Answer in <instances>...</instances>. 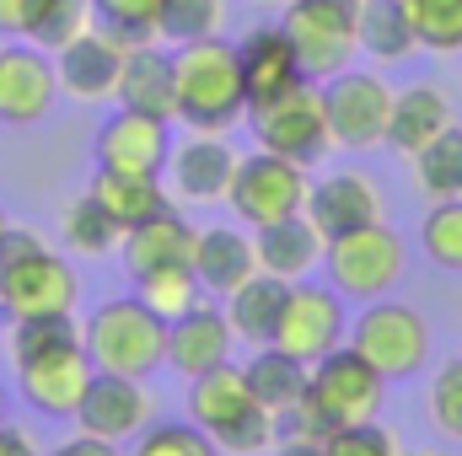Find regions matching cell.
<instances>
[{
  "label": "cell",
  "instance_id": "cell-40",
  "mask_svg": "<svg viewBox=\"0 0 462 456\" xmlns=\"http://www.w3.org/2000/svg\"><path fill=\"white\" fill-rule=\"evenodd\" d=\"M92 22H97V16H92V0H54V5L43 11V22L27 32V43H38L43 54H54V49H65L70 38H81Z\"/></svg>",
  "mask_w": 462,
  "mask_h": 456
},
{
  "label": "cell",
  "instance_id": "cell-30",
  "mask_svg": "<svg viewBox=\"0 0 462 456\" xmlns=\"http://www.w3.org/2000/svg\"><path fill=\"white\" fill-rule=\"evenodd\" d=\"M409 172H414V188L425 199H436V205L441 199H462V123L457 118L409 156Z\"/></svg>",
  "mask_w": 462,
  "mask_h": 456
},
{
  "label": "cell",
  "instance_id": "cell-15",
  "mask_svg": "<svg viewBox=\"0 0 462 456\" xmlns=\"http://www.w3.org/2000/svg\"><path fill=\"white\" fill-rule=\"evenodd\" d=\"M60 97V76H54V54H43L38 43H11L0 49V123H38Z\"/></svg>",
  "mask_w": 462,
  "mask_h": 456
},
{
  "label": "cell",
  "instance_id": "cell-6",
  "mask_svg": "<svg viewBox=\"0 0 462 456\" xmlns=\"http://www.w3.org/2000/svg\"><path fill=\"white\" fill-rule=\"evenodd\" d=\"M349 349H355L360 360H371L387 381H403V376H414V370L425 365V354H430V323H425L414 306L376 296V301H365V312L349 323Z\"/></svg>",
  "mask_w": 462,
  "mask_h": 456
},
{
  "label": "cell",
  "instance_id": "cell-9",
  "mask_svg": "<svg viewBox=\"0 0 462 456\" xmlns=\"http://www.w3.org/2000/svg\"><path fill=\"white\" fill-rule=\"evenodd\" d=\"M323 92V114L328 134L345 150H371L387 140V114H393V87L371 70H339L328 81H318Z\"/></svg>",
  "mask_w": 462,
  "mask_h": 456
},
{
  "label": "cell",
  "instance_id": "cell-45",
  "mask_svg": "<svg viewBox=\"0 0 462 456\" xmlns=\"http://www.w3.org/2000/svg\"><path fill=\"white\" fill-rule=\"evenodd\" d=\"M43 456H124L114 441H97V435H76V441H65V446H54V451Z\"/></svg>",
  "mask_w": 462,
  "mask_h": 456
},
{
  "label": "cell",
  "instance_id": "cell-12",
  "mask_svg": "<svg viewBox=\"0 0 462 456\" xmlns=\"http://www.w3.org/2000/svg\"><path fill=\"white\" fill-rule=\"evenodd\" d=\"M151 392H145V381L140 376H114V370H97L92 381H87V392H81V403H76V424H81V435H97V441H134L145 424H151Z\"/></svg>",
  "mask_w": 462,
  "mask_h": 456
},
{
  "label": "cell",
  "instance_id": "cell-41",
  "mask_svg": "<svg viewBox=\"0 0 462 456\" xmlns=\"http://www.w3.org/2000/svg\"><path fill=\"white\" fill-rule=\"evenodd\" d=\"M323 451L328 456H403V446H398V435H393L387 424L360 419V424H339V430L323 441Z\"/></svg>",
  "mask_w": 462,
  "mask_h": 456
},
{
  "label": "cell",
  "instance_id": "cell-28",
  "mask_svg": "<svg viewBox=\"0 0 462 456\" xmlns=\"http://www.w3.org/2000/svg\"><path fill=\"white\" fill-rule=\"evenodd\" d=\"M87 194L114 215L118 231L140 226L145 215L167 210V188H162V178H145V172H108V167H97L92 183H87Z\"/></svg>",
  "mask_w": 462,
  "mask_h": 456
},
{
  "label": "cell",
  "instance_id": "cell-42",
  "mask_svg": "<svg viewBox=\"0 0 462 456\" xmlns=\"http://www.w3.org/2000/svg\"><path fill=\"white\" fill-rule=\"evenodd\" d=\"M430 424L447 435V441H462V354L447 360L430 381Z\"/></svg>",
  "mask_w": 462,
  "mask_h": 456
},
{
  "label": "cell",
  "instance_id": "cell-43",
  "mask_svg": "<svg viewBox=\"0 0 462 456\" xmlns=\"http://www.w3.org/2000/svg\"><path fill=\"white\" fill-rule=\"evenodd\" d=\"M274 441H280V414H269V408L258 403V408L231 430V435L216 441V446H221L226 456H263V451H274Z\"/></svg>",
  "mask_w": 462,
  "mask_h": 456
},
{
  "label": "cell",
  "instance_id": "cell-13",
  "mask_svg": "<svg viewBox=\"0 0 462 456\" xmlns=\"http://www.w3.org/2000/svg\"><path fill=\"white\" fill-rule=\"evenodd\" d=\"M92 376H97V365H92L87 343H60V349L16 365V392L27 397V408H38L49 419H70Z\"/></svg>",
  "mask_w": 462,
  "mask_h": 456
},
{
  "label": "cell",
  "instance_id": "cell-23",
  "mask_svg": "<svg viewBox=\"0 0 462 456\" xmlns=\"http://www.w3.org/2000/svg\"><path fill=\"white\" fill-rule=\"evenodd\" d=\"M118 108H134V114L151 118H178V103H172V54L162 43H140V49H124V76H118L114 92Z\"/></svg>",
  "mask_w": 462,
  "mask_h": 456
},
{
  "label": "cell",
  "instance_id": "cell-49",
  "mask_svg": "<svg viewBox=\"0 0 462 456\" xmlns=\"http://www.w3.org/2000/svg\"><path fill=\"white\" fill-rule=\"evenodd\" d=\"M403 456H441V451H403Z\"/></svg>",
  "mask_w": 462,
  "mask_h": 456
},
{
  "label": "cell",
  "instance_id": "cell-16",
  "mask_svg": "<svg viewBox=\"0 0 462 456\" xmlns=\"http://www.w3.org/2000/svg\"><path fill=\"white\" fill-rule=\"evenodd\" d=\"M54 76H60V92H70L76 103H108L124 76V43L92 22L81 38L54 49Z\"/></svg>",
  "mask_w": 462,
  "mask_h": 456
},
{
  "label": "cell",
  "instance_id": "cell-50",
  "mask_svg": "<svg viewBox=\"0 0 462 456\" xmlns=\"http://www.w3.org/2000/svg\"><path fill=\"white\" fill-rule=\"evenodd\" d=\"M0 419H5V392H0Z\"/></svg>",
  "mask_w": 462,
  "mask_h": 456
},
{
  "label": "cell",
  "instance_id": "cell-11",
  "mask_svg": "<svg viewBox=\"0 0 462 456\" xmlns=\"http://www.w3.org/2000/svg\"><path fill=\"white\" fill-rule=\"evenodd\" d=\"M307 392L323 403V414H328L334 424H360V419H371V414L382 408L387 376H382L371 360H360L349 343H339V349H328L323 360H312Z\"/></svg>",
  "mask_w": 462,
  "mask_h": 456
},
{
  "label": "cell",
  "instance_id": "cell-24",
  "mask_svg": "<svg viewBox=\"0 0 462 456\" xmlns=\"http://www.w3.org/2000/svg\"><path fill=\"white\" fill-rule=\"evenodd\" d=\"M285 279H274V274H263V269H253L236 290L226 296V323L231 333L247 343V349H263V343H274V328H280V312H285Z\"/></svg>",
  "mask_w": 462,
  "mask_h": 456
},
{
  "label": "cell",
  "instance_id": "cell-22",
  "mask_svg": "<svg viewBox=\"0 0 462 456\" xmlns=\"http://www.w3.org/2000/svg\"><path fill=\"white\" fill-rule=\"evenodd\" d=\"M253 258H258L263 274L296 285V279H307V274L323 263V231L312 226L307 215H291V221L258 226L253 231Z\"/></svg>",
  "mask_w": 462,
  "mask_h": 456
},
{
  "label": "cell",
  "instance_id": "cell-5",
  "mask_svg": "<svg viewBox=\"0 0 462 456\" xmlns=\"http://www.w3.org/2000/svg\"><path fill=\"white\" fill-rule=\"evenodd\" d=\"M360 5L365 0H285V38L296 43V59L307 81H328L355 65L360 54Z\"/></svg>",
  "mask_w": 462,
  "mask_h": 456
},
{
  "label": "cell",
  "instance_id": "cell-2",
  "mask_svg": "<svg viewBox=\"0 0 462 456\" xmlns=\"http://www.w3.org/2000/svg\"><path fill=\"white\" fill-rule=\"evenodd\" d=\"M81 301V279L76 269L27 226H5L0 242V312L16 317H54V312H76Z\"/></svg>",
  "mask_w": 462,
  "mask_h": 456
},
{
  "label": "cell",
  "instance_id": "cell-7",
  "mask_svg": "<svg viewBox=\"0 0 462 456\" xmlns=\"http://www.w3.org/2000/svg\"><path fill=\"white\" fill-rule=\"evenodd\" d=\"M247 118H253L258 150L285 156V161H296V167L323 161L328 145H334L318 81H301L296 92H285V97H274V103H263V108H247Z\"/></svg>",
  "mask_w": 462,
  "mask_h": 456
},
{
  "label": "cell",
  "instance_id": "cell-29",
  "mask_svg": "<svg viewBox=\"0 0 462 456\" xmlns=\"http://www.w3.org/2000/svg\"><path fill=\"white\" fill-rule=\"evenodd\" d=\"M242 376H247L253 397H258L269 414H285V408L307 392L312 365L296 360V354H285V349H274V343H263V349H253V360L242 365Z\"/></svg>",
  "mask_w": 462,
  "mask_h": 456
},
{
  "label": "cell",
  "instance_id": "cell-33",
  "mask_svg": "<svg viewBox=\"0 0 462 456\" xmlns=\"http://www.w3.org/2000/svg\"><path fill=\"white\" fill-rule=\"evenodd\" d=\"M134 296L162 317V323H172V317H183L189 306H199V296H205V285H199V274H194V263H162V269H145V274H134Z\"/></svg>",
  "mask_w": 462,
  "mask_h": 456
},
{
  "label": "cell",
  "instance_id": "cell-21",
  "mask_svg": "<svg viewBox=\"0 0 462 456\" xmlns=\"http://www.w3.org/2000/svg\"><path fill=\"white\" fill-rule=\"evenodd\" d=\"M253 408H258V397H253V387H247L242 365H231V360L189 381V419H194L210 441L231 435Z\"/></svg>",
  "mask_w": 462,
  "mask_h": 456
},
{
  "label": "cell",
  "instance_id": "cell-36",
  "mask_svg": "<svg viewBox=\"0 0 462 456\" xmlns=\"http://www.w3.org/2000/svg\"><path fill=\"white\" fill-rule=\"evenodd\" d=\"M60 343H81V323L76 312H54V317H16L11 323V365L32 360V354H49Z\"/></svg>",
  "mask_w": 462,
  "mask_h": 456
},
{
  "label": "cell",
  "instance_id": "cell-38",
  "mask_svg": "<svg viewBox=\"0 0 462 456\" xmlns=\"http://www.w3.org/2000/svg\"><path fill=\"white\" fill-rule=\"evenodd\" d=\"M420 247L436 269L462 274V199H441L425 221H420Z\"/></svg>",
  "mask_w": 462,
  "mask_h": 456
},
{
  "label": "cell",
  "instance_id": "cell-14",
  "mask_svg": "<svg viewBox=\"0 0 462 456\" xmlns=\"http://www.w3.org/2000/svg\"><path fill=\"white\" fill-rule=\"evenodd\" d=\"M236 150L226 145V134H199L189 129V140L172 145L167 156V183L183 205H221L231 194V178H236Z\"/></svg>",
  "mask_w": 462,
  "mask_h": 456
},
{
  "label": "cell",
  "instance_id": "cell-27",
  "mask_svg": "<svg viewBox=\"0 0 462 456\" xmlns=\"http://www.w3.org/2000/svg\"><path fill=\"white\" fill-rule=\"evenodd\" d=\"M194 274H199V285L210 290V296H231L253 269H258V258H253V242L242 236V231L231 226H205L194 236Z\"/></svg>",
  "mask_w": 462,
  "mask_h": 456
},
{
  "label": "cell",
  "instance_id": "cell-10",
  "mask_svg": "<svg viewBox=\"0 0 462 456\" xmlns=\"http://www.w3.org/2000/svg\"><path fill=\"white\" fill-rule=\"evenodd\" d=\"M349 333L345 317V296L334 285H291L285 290V312H280V328H274V349L296 354V360H323L328 349H339Z\"/></svg>",
  "mask_w": 462,
  "mask_h": 456
},
{
  "label": "cell",
  "instance_id": "cell-31",
  "mask_svg": "<svg viewBox=\"0 0 462 456\" xmlns=\"http://www.w3.org/2000/svg\"><path fill=\"white\" fill-rule=\"evenodd\" d=\"M360 49L371 59H382V65H398V59H409L420 49V38H414L398 0H365L360 5Z\"/></svg>",
  "mask_w": 462,
  "mask_h": 456
},
{
  "label": "cell",
  "instance_id": "cell-18",
  "mask_svg": "<svg viewBox=\"0 0 462 456\" xmlns=\"http://www.w3.org/2000/svg\"><path fill=\"white\" fill-rule=\"evenodd\" d=\"M167 156H172L167 118L118 108V114L97 129V167H108V172H145V178H162V172H167Z\"/></svg>",
  "mask_w": 462,
  "mask_h": 456
},
{
  "label": "cell",
  "instance_id": "cell-4",
  "mask_svg": "<svg viewBox=\"0 0 462 456\" xmlns=\"http://www.w3.org/2000/svg\"><path fill=\"white\" fill-rule=\"evenodd\" d=\"M323 263H328V285L345 301H376V296H387L403 279L409 242L387 221H371V226H355L345 236H328L323 242Z\"/></svg>",
  "mask_w": 462,
  "mask_h": 456
},
{
  "label": "cell",
  "instance_id": "cell-1",
  "mask_svg": "<svg viewBox=\"0 0 462 456\" xmlns=\"http://www.w3.org/2000/svg\"><path fill=\"white\" fill-rule=\"evenodd\" d=\"M172 103H178V123L199 134H226L231 123H242L247 92H242L236 43L205 38V43L172 49Z\"/></svg>",
  "mask_w": 462,
  "mask_h": 456
},
{
  "label": "cell",
  "instance_id": "cell-35",
  "mask_svg": "<svg viewBox=\"0 0 462 456\" xmlns=\"http://www.w3.org/2000/svg\"><path fill=\"white\" fill-rule=\"evenodd\" d=\"M420 49L430 54H462V0H398Z\"/></svg>",
  "mask_w": 462,
  "mask_h": 456
},
{
  "label": "cell",
  "instance_id": "cell-47",
  "mask_svg": "<svg viewBox=\"0 0 462 456\" xmlns=\"http://www.w3.org/2000/svg\"><path fill=\"white\" fill-rule=\"evenodd\" d=\"M0 456H38V446H32L27 430H11V424L0 419Z\"/></svg>",
  "mask_w": 462,
  "mask_h": 456
},
{
  "label": "cell",
  "instance_id": "cell-51",
  "mask_svg": "<svg viewBox=\"0 0 462 456\" xmlns=\"http://www.w3.org/2000/svg\"><path fill=\"white\" fill-rule=\"evenodd\" d=\"M263 5H285V0H263Z\"/></svg>",
  "mask_w": 462,
  "mask_h": 456
},
{
  "label": "cell",
  "instance_id": "cell-39",
  "mask_svg": "<svg viewBox=\"0 0 462 456\" xmlns=\"http://www.w3.org/2000/svg\"><path fill=\"white\" fill-rule=\"evenodd\" d=\"M129 456H221V446L189 419V424H145L134 435V451Z\"/></svg>",
  "mask_w": 462,
  "mask_h": 456
},
{
  "label": "cell",
  "instance_id": "cell-37",
  "mask_svg": "<svg viewBox=\"0 0 462 456\" xmlns=\"http://www.w3.org/2000/svg\"><path fill=\"white\" fill-rule=\"evenodd\" d=\"M156 5L162 0H92V16L124 49H140V43H156Z\"/></svg>",
  "mask_w": 462,
  "mask_h": 456
},
{
  "label": "cell",
  "instance_id": "cell-19",
  "mask_svg": "<svg viewBox=\"0 0 462 456\" xmlns=\"http://www.w3.org/2000/svg\"><path fill=\"white\" fill-rule=\"evenodd\" d=\"M307 221L328 236H345L355 226H371L382 221V194L365 172H328L307 188Z\"/></svg>",
  "mask_w": 462,
  "mask_h": 456
},
{
  "label": "cell",
  "instance_id": "cell-44",
  "mask_svg": "<svg viewBox=\"0 0 462 456\" xmlns=\"http://www.w3.org/2000/svg\"><path fill=\"white\" fill-rule=\"evenodd\" d=\"M49 5H54V0H0V32H5V38H27V32L43 22Z\"/></svg>",
  "mask_w": 462,
  "mask_h": 456
},
{
  "label": "cell",
  "instance_id": "cell-3",
  "mask_svg": "<svg viewBox=\"0 0 462 456\" xmlns=\"http://www.w3.org/2000/svg\"><path fill=\"white\" fill-rule=\"evenodd\" d=\"M81 343L92 354L97 370L114 376H151L167 365V323L140 301V296H114L103 301L87 323H81Z\"/></svg>",
  "mask_w": 462,
  "mask_h": 456
},
{
  "label": "cell",
  "instance_id": "cell-46",
  "mask_svg": "<svg viewBox=\"0 0 462 456\" xmlns=\"http://www.w3.org/2000/svg\"><path fill=\"white\" fill-rule=\"evenodd\" d=\"M274 456H328V451H323V441H312V435H291V430H285V435L274 441Z\"/></svg>",
  "mask_w": 462,
  "mask_h": 456
},
{
  "label": "cell",
  "instance_id": "cell-17",
  "mask_svg": "<svg viewBox=\"0 0 462 456\" xmlns=\"http://www.w3.org/2000/svg\"><path fill=\"white\" fill-rule=\"evenodd\" d=\"M236 65H242V92H247V108H263L285 92H296L307 81L301 59H296V43L285 38V27H253L242 43H236Z\"/></svg>",
  "mask_w": 462,
  "mask_h": 456
},
{
  "label": "cell",
  "instance_id": "cell-26",
  "mask_svg": "<svg viewBox=\"0 0 462 456\" xmlns=\"http://www.w3.org/2000/svg\"><path fill=\"white\" fill-rule=\"evenodd\" d=\"M452 123V97L441 92V87H403V92H393V114H387V145L393 150H403V156H414L425 140H436L441 129Z\"/></svg>",
  "mask_w": 462,
  "mask_h": 456
},
{
  "label": "cell",
  "instance_id": "cell-34",
  "mask_svg": "<svg viewBox=\"0 0 462 456\" xmlns=\"http://www.w3.org/2000/svg\"><path fill=\"white\" fill-rule=\"evenodd\" d=\"M60 231H65V247H76V252H87V258H103V252H114L118 242H124V231L114 226V215H108L92 194H81V199L65 205Z\"/></svg>",
  "mask_w": 462,
  "mask_h": 456
},
{
  "label": "cell",
  "instance_id": "cell-20",
  "mask_svg": "<svg viewBox=\"0 0 462 456\" xmlns=\"http://www.w3.org/2000/svg\"><path fill=\"white\" fill-rule=\"evenodd\" d=\"M231 343H236V333H231L226 312H216V306H189L183 317L167 323V365H172L183 381H194V376L226 365Z\"/></svg>",
  "mask_w": 462,
  "mask_h": 456
},
{
  "label": "cell",
  "instance_id": "cell-25",
  "mask_svg": "<svg viewBox=\"0 0 462 456\" xmlns=\"http://www.w3.org/2000/svg\"><path fill=\"white\" fill-rule=\"evenodd\" d=\"M194 236H199V231L167 205V210H156V215H145L140 226L124 231L118 247H124L129 274H145V269H162V263H189V258H194Z\"/></svg>",
  "mask_w": 462,
  "mask_h": 456
},
{
  "label": "cell",
  "instance_id": "cell-48",
  "mask_svg": "<svg viewBox=\"0 0 462 456\" xmlns=\"http://www.w3.org/2000/svg\"><path fill=\"white\" fill-rule=\"evenodd\" d=\"M5 226H11V221H5V210H0V242H5Z\"/></svg>",
  "mask_w": 462,
  "mask_h": 456
},
{
  "label": "cell",
  "instance_id": "cell-32",
  "mask_svg": "<svg viewBox=\"0 0 462 456\" xmlns=\"http://www.w3.org/2000/svg\"><path fill=\"white\" fill-rule=\"evenodd\" d=\"M221 27H226V0H162L156 5V43L167 49L221 38Z\"/></svg>",
  "mask_w": 462,
  "mask_h": 456
},
{
  "label": "cell",
  "instance_id": "cell-8",
  "mask_svg": "<svg viewBox=\"0 0 462 456\" xmlns=\"http://www.w3.org/2000/svg\"><path fill=\"white\" fill-rule=\"evenodd\" d=\"M307 167L285 161V156H242L236 161V178H231L226 205L236 210V221L247 226H274V221H291V215H307Z\"/></svg>",
  "mask_w": 462,
  "mask_h": 456
}]
</instances>
